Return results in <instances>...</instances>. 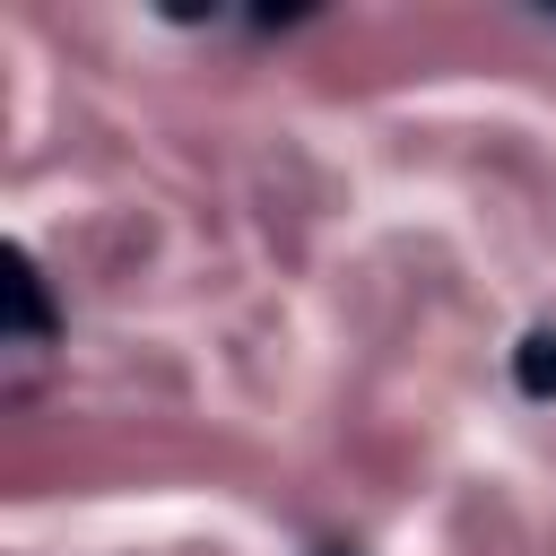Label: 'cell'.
I'll return each instance as SVG.
<instances>
[{
	"label": "cell",
	"mask_w": 556,
	"mask_h": 556,
	"mask_svg": "<svg viewBox=\"0 0 556 556\" xmlns=\"http://www.w3.org/2000/svg\"><path fill=\"white\" fill-rule=\"evenodd\" d=\"M9 321H17V339L26 348H43L61 321H52V295H43V269L26 261V252H9Z\"/></svg>",
	"instance_id": "obj_1"
},
{
	"label": "cell",
	"mask_w": 556,
	"mask_h": 556,
	"mask_svg": "<svg viewBox=\"0 0 556 556\" xmlns=\"http://www.w3.org/2000/svg\"><path fill=\"white\" fill-rule=\"evenodd\" d=\"M513 382H521V400H556V330H530L513 348Z\"/></svg>",
	"instance_id": "obj_2"
}]
</instances>
